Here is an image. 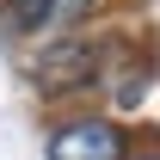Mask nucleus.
<instances>
[{"instance_id":"2","label":"nucleus","mask_w":160,"mask_h":160,"mask_svg":"<svg viewBox=\"0 0 160 160\" xmlns=\"http://www.w3.org/2000/svg\"><path fill=\"white\" fill-rule=\"evenodd\" d=\"M49 160H123V129L111 117H74L49 136Z\"/></svg>"},{"instance_id":"1","label":"nucleus","mask_w":160,"mask_h":160,"mask_svg":"<svg viewBox=\"0 0 160 160\" xmlns=\"http://www.w3.org/2000/svg\"><path fill=\"white\" fill-rule=\"evenodd\" d=\"M105 68V49L92 37H62L49 43L37 62H31V80H37L43 92H80V86H92Z\"/></svg>"},{"instance_id":"3","label":"nucleus","mask_w":160,"mask_h":160,"mask_svg":"<svg viewBox=\"0 0 160 160\" xmlns=\"http://www.w3.org/2000/svg\"><path fill=\"white\" fill-rule=\"evenodd\" d=\"M92 12V0H49L43 6V25H74V19H86Z\"/></svg>"},{"instance_id":"4","label":"nucleus","mask_w":160,"mask_h":160,"mask_svg":"<svg viewBox=\"0 0 160 160\" xmlns=\"http://www.w3.org/2000/svg\"><path fill=\"white\" fill-rule=\"evenodd\" d=\"M154 160H160V154H154Z\"/></svg>"}]
</instances>
